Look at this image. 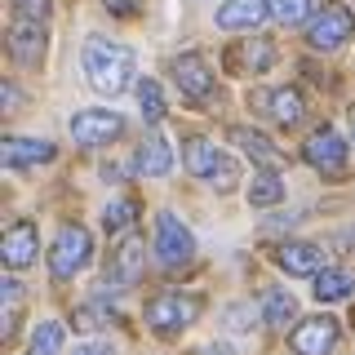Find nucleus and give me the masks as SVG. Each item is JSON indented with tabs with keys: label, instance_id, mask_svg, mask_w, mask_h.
I'll list each match as a JSON object with an SVG mask.
<instances>
[{
	"label": "nucleus",
	"instance_id": "f257e3e1",
	"mask_svg": "<svg viewBox=\"0 0 355 355\" xmlns=\"http://www.w3.org/2000/svg\"><path fill=\"white\" fill-rule=\"evenodd\" d=\"M85 76L98 94H111L116 98L120 89L129 85L133 76V49L129 44H116V40H89L85 44Z\"/></svg>",
	"mask_w": 355,
	"mask_h": 355
},
{
	"label": "nucleus",
	"instance_id": "f03ea898",
	"mask_svg": "<svg viewBox=\"0 0 355 355\" xmlns=\"http://www.w3.org/2000/svg\"><path fill=\"white\" fill-rule=\"evenodd\" d=\"M182 164H187V173H196V178H205V182H214L218 191H231V187L240 182V164L231 160L227 151H218V142L200 138V133L182 142Z\"/></svg>",
	"mask_w": 355,
	"mask_h": 355
},
{
	"label": "nucleus",
	"instance_id": "7ed1b4c3",
	"mask_svg": "<svg viewBox=\"0 0 355 355\" xmlns=\"http://www.w3.org/2000/svg\"><path fill=\"white\" fill-rule=\"evenodd\" d=\"M351 31H355V18L338 0H324V9H315L311 22H306V40H311V49H320V53L342 49V44L351 40Z\"/></svg>",
	"mask_w": 355,
	"mask_h": 355
},
{
	"label": "nucleus",
	"instance_id": "20e7f679",
	"mask_svg": "<svg viewBox=\"0 0 355 355\" xmlns=\"http://www.w3.org/2000/svg\"><path fill=\"white\" fill-rule=\"evenodd\" d=\"M89 258H94V240H89L85 227H62L58 240H53L49 249V271L53 280H71L76 271H85Z\"/></svg>",
	"mask_w": 355,
	"mask_h": 355
},
{
	"label": "nucleus",
	"instance_id": "39448f33",
	"mask_svg": "<svg viewBox=\"0 0 355 355\" xmlns=\"http://www.w3.org/2000/svg\"><path fill=\"white\" fill-rule=\"evenodd\" d=\"M200 315V302L191 293H160L147 302V324L160 333V338H173V333H182L187 324H196Z\"/></svg>",
	"mask_w": 355,
	"mask_h": 355
},
{
	"label": "nucleus",
	"instance_id": "423d86ee",
	"mask_svg": "<svg viewBox=\"0 0 355 355\" xmlns=\"http://www.w3.org/2000/svg\"><path fill=\"white\" fill-rule=\"evenodd\" d=\"M191 253H196L191 227L178 214H169V209H160L155 214V258L164 266H182V262H191Z\"/></svg>",
	"mask_w": 355,
	"mask_h": 355
},
{
	"label": "nucleus",
	"instance_id": "0eeeda50",
	"mask_svg": "<svg viewBox=\"0 0 355 355\" xmlns=\"http://www.w3.org/2000/svg\"><path fill=\"white\" fill-rule=\"evenodd\" d=\"M125 133V120L116 111H103V107H89V111H76L71 116V138L80 147H103V142H116Z\"/></svg>",
	"mask_w": 355,
	"mask_h": 355
},
{
	"label": "nucleus",
	"instance_id": "6e6552de",
	"mask_svg": "<svg viewBox=\"0 0 355 355\" xmlns=\"http://www.w3.org/2000/svg\"><path fill=\"white\" fill-rule=\"evenodd\" d=\"M302 160L311 164V169L338 178L342 169H347V142H342V133H333L329 125H320V129L302 142Z\"/></svg>",
	"mask_w": 355,
	"mask_h": 355
},
{
	"label": "nucleus",
	"instance_id": "1a4fd4ad",
	"mask_svg": "<svg viewBox=\"0 0 355 355\" xmlns=\"http://www.w3.org/2000/svg\"><path fill=\"white\" fill-rule=\"evenodd\" d=\"M147 271V240L138 236V231H129L125 240L111 249V266H107V275L116 280L120 288H129V284H138V275Z\"/></svg>",
	"mask_w": 355,
	"mask_h": 355
},
{
	"label": "nucleus",
	"instance_id": "9d476101",
	"mask_svg": "<svg viewBox=\"0 0 355 355\" xmlns=\"http://www.w3.org/2000/svg\"><path fill=\"white\" fill-rule=\"evenodd\" d=\"M275 62H280V53H275V44L266 40V36L240 40V44H231V49H227V67L236 76H262V71H271Z\"/></svg>",
	"mask_w": 355,
	"mask_h": 355
},
{
	"label": "nucleus",
	"instance_id": "9b49d317",
	"mask_svg": "<svg viewBox=\"0 0 355 355\" xmlns=\"http://www.w3.org/2000/svg\"><path fill=\"white\" fill-rule=\"evenodd\" d=\"M288 347H293V355H329L338 347V320L333 315L302 320V324L293 329V338H288Z\"/></svg>",
	"mask_w": 355,
	"mask_h": 355
},
{
	"label": "nucleus",
	"instance_id": "f8f14e48",
	"mask_svg": "<svg viewBox=\"0 0 355 355\" xmlns=\"http://www.w3.org/2000/svg\"><path fill=\"white\" fill-rule=\"evenodd\" d=\"M173 80L191 103H209V98H214V71H209V62L200 58V53H178L173 58Z\"/></svg>",
	"mask_w": 355,
	"mask_h": 355
},
{
	"label": "nucleus",
	"instance_id": "ddd939ff",
	"mask_svg": "<svg viewBox=\"0 0 355 355\" xmlns=\"http://www.w3.org/2000/svg\"><path fill=\"white\" fill-rule=\"evenodd\" d=\"M9 53L22 67H36L44 58V22L14 14V22H9Z\"/></svg>",
	"mask_w": 355,
	"mask_h": 355
},
{
	"label": "nucleus",
	"instance_id": "4468645a",
	"mask_svg": "<svg viewBox=\"0 0 355 355\" xmlns=\"http://www.w3.org/2000/svg\"><path fill=\"white\" fill-rule=\"evenodd\" d=\"M271 14V0H227L218 9V27L222 31H249Z\"/></svg>",
	"mask_w": 355,
	"mask_h": 355
},
{
	"label": "nucleus",
	"instance_id": "2eb2a0df",
	"mask_svg": "<svg viewBox=\"0 0 355 355\" xmlns=\"http://www.w3.org/2000/svg\"><path fill=\"white\" fill-rule=\"evenodd\" d=\"M5 169H31L40 160H53V142L44 138H5Z\"/></svg>",
	"mask_w": 355,
	"mask_h": 355
},
{
	"label": "nucleus",
	"instance_id": "dca6fc26",
	"mask_svg": "<svg viewBox=\"0 0 355 355\" xmlns=\"http://www.w3.org/2000/svg\"><path fill=\"white\" fill-rule=\"evenodd\" d=\"M31 258H36V227L31 222H14L5 231V266L22 271V266H31Z\"/></svg>",
	"mask_w": 355,
	"mask_h": 355
},
{
	"label": "nucleus",
	"instance_id": "f3484780",
	"mask_svg": "<svg viewBox=\"0 0 355 355\" xmlns=\"http://www.w3.org/2000/svg\"><path fill=\"white\" fill-rule=\"evenodd\" d=\"M169 169H173L169 142H164L160 133H147V138L138 142V173H142V178H164Z\"/></svg>",
	"mask_w": 355,
	"mask_h": 355
},
{
	"label": "nucleus",
	"instance_id": "a211bd4d",
	"mask_svg": "<svg viewBox=\"0 0 355 355\" xmlns=\"http://www.w3.org/2000/svg\"><path fill=\"white\" fill-rule=\"evenodd\" d=\"M280 266L288 275H320L324 271V249H320V244H284Z\"/></svg>",
	"mask_w": 355,
	"mask_h": 355
},
{
	"label": "nucleus",
	"instance_id": "6ab92c4d",
	"mask_svg": "<svg viewBox=\"0 0 355 355\" xmlns=\"http://www.w3.org/2000/svg\"><path fill=\"white\" fill-rule=\"evenodd\" d=\"M231 142H236V147H240L244 155H253V160L271 164V169H275V164L284 160V155H280V147H275L271 138H262L258 129H244V125H236V129H231Z\"/></svg>",
	"mask_w": 355,
	"mask_h": 355
},
{
	"label": "nucleus",
	"instance_id": "aec40b11",
	"mask_svg": "<svg viewBox=\"0 0 355 355\" xmlns=\"http://www.w3.org/2000/svg\"><path fill=\"white\" fill-rule=\"evenodd\" d=\"M262 107L275 116V125L293 129L297 120H302V94L297 89H275V94H262Z\"/></svg>",
	"mask_w": 355,
	"mask_h": 355
},
{
	"label": "nucleus",
	"instance_id": "412c9836",
	"mask_svg": "<svg viewBox=\"0 0 355 355\" xmlns=\"http://www.w3.org/2000/svg\"><path fill=\"white\" fill-rule=\"evenodd\" d=\"M280 200H284V182H280V173H275V169L253 173V182H249V205H253V209H275Z\"/></svg>",
	"mask_w": 355,
	"mask_h": 355
},
{
	"label": "nucleus",
	"instance_id": "4be33fe9",
	"mask_svg": "<svg viewBox=\"0 0 355 355\" xmlns=\"http://www.w3.org/2000/svg\"><path fill=\"white\" fill-rule=\"evenodd\" d=\"M293 315H297V302L284 293V288H266V293H262V320L271 329H284Z\"/></svg>",
	"mask_w": 355,
	"mask_h": 355
},
{
	"label": "nucleus",
	"instance_id": "5701e85b",
	"mask_svg": "<svg viewBox=\"0 0 355 355\" xmlns=\"http://www.w3.org/2000/svg\"><path fill=\"white\" fill-rule=\"evenodd\" d=\"M355 293V271H324L315 280V297L320 302H342Z\"/></svg>",
	"mask_w": 355,
	"mask_h": 355
},
{
	"label": "nucleus",
	"instance_id": "b1692460",
	"mask_svg": "<svg viewBox=\"0 0 355 355\" xmlns=\"http://www.w3.org/2000/svg\"><path fill=\"white\" fill-rule=\"evenodd\" d=\"M58 347H62V324L58 320H40L36 333H31L27 355H58Z\"/></svg>",
	"mask_w": 355,
	"mask_h": 355
},
{
	"label": "nucleus",
	"instance_id": "393cba45",
	"mask_svg": "<svg viewBox=\"0 0 355 355\" xmlns=\"http://www.w3.org/2000/svg\"><path fill=\"white\" fill-rule=\"evenodd\" d=\"M138 107L147 116V125H160L164 120V94H160V80H138Z\"/></svg>",
	"mask_w": 355,
	"mask_h": 355
},
{
	"label": "nucleus",
	"instance_id": "a878e982",
	"mask_svg": "<svg viewBox=\"0 0 355 355\" xmlns=\"http://www.w3.org/2000/svg\"><path fill=\"white\" fill-rule=\"evenodd\" d=\"M133 218H138V200H133V196H120V200H111V205L103 209V227L111 231V236L125 231Z\"/></svg>",
	"mask_w": 355,
	"mask_h": 355
},
{
	"label": "nucleus",
	"instance_id": "bb28decb",
	"mask_svg": "<svg viewBox=\"0 0 355 355\" xmlns=\"http://www.w3.org/2000/svg\"><path fill=\"white\" fill-rule=\"evenodd\" d=\"M271 18L284 27H302L311 22V0H271Z\"/></svg>",
	"mask_w": 355,
	"mask_h": 355
},
{
	"label": "nucleus",
	"instance_id": "cd10ccee",
	"mask_svg": "<svg viewBox=\"0 0 355 355\" xmlns=\"http://www.w3.org/2000/svg\"><path fill=\"white\" fill-rule=\"evenodd\" d=\"M116 320V311H107V306H85L80 315H76V329H103Z\"/></svg>",
	"mask_w": 355,
	"mask_h": 355
},
{
	"label": "nucleus",
	"instance_id": "c85d7f7f",
	"mask_svg": "<svg viewBox=\"0 0 355 355\" xmlns=\"http://www.w3.org/2000/svg\"><path fill=\"white\" fill-rule=\"evenodd\" d=\"M49 0H14V14H22V18H36V22H44L49 18Z\"/></svg>",
	"mask_w": 355,
	"mask_h": 355
},
{
	"label": "nucleus",
	"instance_id": "c756f323",
	"mask_svg": "<svg viewBox=\"0 0 355 355\" xmlns=\"http://www.w3.org/2000/svg\"><path fill=\"white\" fill-rule=\"evenodd\" d=\"M103 9H111L116 18H138L142 14V0H103Z\"/></svg>",
	"mask_w": 355,
	"mask_h": 355
},
{
	"label": "nucleus",
	"instance_id": "7c9ffc66",
	"mask_svg": "<svg viewBox=\"0 0 355 355\" xmlns=\"http://www.w3.org/2000/svg\"><path fill=\"white\" fill-rule=\"evenodd\" d=\"M76 355H116L107 347V342H80V347H76Z\"/></svg>",
	"mask_w": 355,
	"mask_h": 355
},
{
	"label": "nucleus",
	"instance_id": "2f4dec72",
	"mask_svg": "<svg viewBox=\"0 0 355 355\" xmlns=\"http://www.w3.org/2000/svg\"><path fill=\"white\" fill-rule=\"evenodd\" d=\"M120 178H125V173H120V164H103V182H120Z\"/></svg>",
	"mask_w": 355,
	"mask_h": 355
},
{
	"label": "nucleus",
	"instance_id": "473e14b6",
	"mask_svg": "<svg viewBox=\"0 0 355 355\" xmlns=\"http://www.w3.org/2000/svg\"><path fill=\"white\" fill-rule=\"evenodd\" d=\"M14 107H18V89L5 85V111H14Z\"/></svg>",
	"mask_w": 355,
	"mask_h": 355
},
{
	"label": "nucleus",
	"instance_id": "72a5a7b5",
	"mask_svg": "<svg viewBox=\"0 0 355 355\" xmlns=\"http://www.w3.org/2000/svg\"><path fill=\"white\" fill-rule=\"evenodd\" d=\"M209 355H236V351H227V347H214V351H209Z\"/></svg>",
	"mask_w": 355,
	"mask_h": 355
},
{
	"label": "nucleus",
	"instance_id": "f704fd0d",
	"mask_svg": "<svg viewBox=\"0 0 355 355\" xmlns=\"http://www.w3.org/2000/svg\"><path fill=\"white\" fill-rule=\"evenodd\" d=\"M351 129H355V107H351Z\"/></svg>",
	"mask_w": 355,
	"mask_h": 355
},
{
	"label": "nucleus",
	"instance_id": "c9c22d12",
	"mask_svg": "<svg viewBox=\"0 0 355 355\" xmlns=\"http://www.w3.org/2000/svg\"><path fill=\"white\" fill-rule=\"evenodd\" d=\"M351 240H355V231H351Z\"/></svg>",
	"mask_w": 355,
	"mask_h": 355
}]
</instances>
